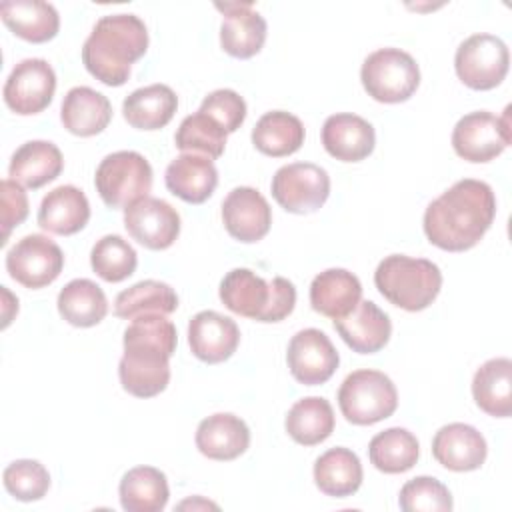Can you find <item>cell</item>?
I'll use <instances>...</instances> for the list:
<instances>
[{
    "label": "cell",
    "instance_id": "8",
    "mask_svg": "<svg viewBox=\"0 0 512 512\" xmlns=\"http://www.w3.org/2000/svg\"><path fill=\"white\" fill-rule=\"evenodd\" d=\"M508 66V46L494 34H472L456 48V74L472 90L496 88L506 78Z\"/></svg>",
    "mask_w": 512,
    "mask_h": 512
},
{
    "label": "cell",
    "instance_id": "35",
    "mask_svg": "<svg viewBox=\"0 0 512 512\" xmlns=\"http://www.w3.org/2000/svg\"><path fill=\"white\" fill-rule=\"evenodd\" d=\"M288 436L302 446H316L334 432V410L322 396H306L292 404L286 414Z\"/></svg>",
    "mask_w": 512,
    "mask_h": 512
},
{
    "label": "cell",
    "instance_id": "7",
    "mask_svg": "<svg viewBox=\"0 0 512 512\" xmlns=\"http://www.w3.org/2000/svg\"><path fill=\"white\" fill-rule=\"evenodd\" d=\"M94 186L108 208H128L148 196L152 188V166L134 150H118L102 158L94 174Z\"/></svg>",
    "mask_w": 512,
    "mask_h": 512
},
{
    "label": "cell",
    "instance_id": "1",
    "mask_svg": "<svg viewBox=\"0 0 512 512\" xmlns=\"http://www.w3.org/2000/svg\"><path fill=\"white\" fill-rule=\"evenodd\" d=\"M496 216L492 188L476 178H462L426 206L424 234L430 244L448 252L474 248Z\"/></svg>",
    "mask_w": 512,
    "mask_h": 512
},
{
    "label": "cell",
    "instance_id": "30",
    "mask_svg": "<svg viewBox=\"0 0 512 512\" xmlns=\"http://www.w3.org/2000/svg\"><path fill=\"white\" fill-rule=\"evenodd\" d=\"M472 396L488 416L508 418L512 414V360H486L472 378Z\"/></svg>",
    "mask_w": 512,
    "mask_h": 512
},
{
    "label": "cell",
    "instance_id": "13",
    "mask_svg": "<svg viewBox=\"0 0 512 512\" xmlns=\"http://www.w3.org/2000/svg\"><path fill=\"white\" fill-rule=\"evenodd\" d=\"M170 358L172 354L158 346L124 344L118 364L122 388L136 398L158 396L170 382Z\"/></svg>",
    "mask_w": 512,
    "mask_h": 512
},
{
    "label": "cell",
    "instance_id": "36",
    "mask_svg": "<svg viewBox=\"0 0 512 512\" xmlns=\"http://www.w3.org/2000/svg\"><path fill=\"white\" fill-rule=\"evenodd\" d=\"M420 456L416 436L400 426L378 432L368 444V458L372 466L384 474H400L410 470Z\"/></svg>",
    "mask_w": 512,
    "mask_h": 512
},
{
    "label": "cell",
    "instance_id": "12",
    "mask_svg": "<svg viewBox=\"0 0 512 512\" xmlns=\"http://www.w3.org/2000/svg\"><path fill=\"white\" fill-rule=\"evenodd\" d=\"M54 92V68L44 58H24L8 74L2 94L6 106L12 112L20 116H32L50 106Z\"/></svg>",
    "mask_w": 512,
    "mask_h": 512
},
{
    "label": "cell",
    "instance_id": "43",
    "mask_svg": "<svg viewBox=\"0 0 512 512\" xmlns=\"http://www.w3.org/2000/svg\"><path fill=\"white\" fill-rule=\"evenodd\" d=\"M28 216V196L24 192V186L14 182L12 178H6L0 182V224H2V240L4 246L8 242V236L12 228L20 226Z\"/></svg>",
    "mask_w": 512,
    "mask_h": 512
},
{
    "label": "cell",
    "instance_id": "2",
    "mask_svg": "<svg viewBox=\"0 0 512 512\" xmlns=\"http://www.w3.org/2000/svg\"><path fill=\"white\" fill-rule=\"evenodd\" d=\"M148 50V28L136 14L102 16L82 46L86 70L106 86H122Z\"/></svg>",
    "mask_w": 512,
    "mask_h": 512
},
{
    "label": "cell",
    "instance_id": "23",
    "mask_svg": "<svg viewBox=\"0 0 512 512\" xmlns=\"http://www.w3.org/2000/svg\"><path fill=\"white\" fill-rule=\"evenodd\" d=\"M88 220L90 202L86 194L72 184H62L50 190L38 208V226L58 236H72L80 232Z\"/></svg>",
    "mask_w": 512,
    "mask_h": 512
},
{
    "label": "cell",
    "instance_id": "31",
    "mask_svg": "<svg viewBox=\"0 0 512 512\" xmlns=\"http://www.w3.org/2000/svg\"><path fill=\"white\" fill-rule=\"evenodd\" d=\"M362 464L350 448H330L314 462V482L318 490L332 498L352 496L362 484Z\"/></svg>",
    "mask_w": 512,
    "mask_h": 512
},
{
    "label": "cell",
    "instance_id": "34",
    "mask_svg": "<svg viewBox=\"0 0 512 512\" xmlns=\"http://www.w3.org/2000/svg\"><path fill=\"white\" fill-rule=\"evenodd\" d=\"M56 306L60 316L68 324L78 328H90L100 324L108 312V300L104 290L88 278L70 280L60 290Z\"/></svg>",
    "mask_w": 512,
    "mask_h": 512
},
{
    "label": "cell",
    "instance_id": "20",
    "mask_svg": "<svg viewBox=\"0 0 512 512\" xmlns=\"http://www.w3.org/2000/svg\"><path fill=\"white\" fill-rule=\"evenodd\" d=\"M322 144L324 150L340 162H360L372 154L376 132L362 116L340 112L326 118L322 126Z\"/></svg>",
    "mask_w": 512,
    "mask_h": 512
},
{
    "label": "cell",
    "instance_id": "6",
    "mask_svg": "<svg viewBox=\"0 0 512 512\" xmlns=\"http://www.w3.org/2000/svg\"><path fill=\"white\" fill-rule=\"evenodd\" d=\"M360 80L368 96L376 102H406L420 84L416 60L400 48H380L366 56L360 68Z\"/></svg>",
    "mask_w": 512,
    "mask_h": 512
},
{
    "label": "cell",
    "instance_id": "14",
    "mask_svg": "<svg viewBox=\"0 0 512 512\" xmlns=\"http://www.w3.org/2000/svg\"><path fill=\"white\" fill-rule=\"evenodd\" d=\"M290 374L304 386H318L332 378L340 364V356L330 338L318 328L296 332L286 350Z\"/></svg>",
    "mask_w": 512,
    "mask_h": 512
},
{
    "label": "cell",
    "instance_id": "10",
    "mask_svg": "<svg viewBox=\"0 0 512 512\" xmlns=\"http://www.w3.org/2000/svg\"><path fill=\"white\" fill-rule=\"evenodd\" d=\"M274 200L292 214L316 212L330 196L328 172L312 162L280 166L270 184Z\"/></svg>",
    "mask_w": 512,
    "mask_h": 512
},
{
    "label": "cell",
    "instance_id": "29",
    "mask_svg": "<svg viewBox=\"0 0 512 512\" xmlns=\"http://www.w3.org/2000/svg\"><path fill=\"white\" fill-rule=\"evenodd\" d=\"M178 96L166 84L136 88L122 102L124 120L136 130H160L176 114Z\"/></svg>",
    "mask_w": 512,
    "mask_h": 512
},
{
    "label": "cell",
    "instance_id": "26",
    "mask_svg": "<svg viewBox=\"0 0 512 512\" xmlns=\"http://www.w3.org/2000/svg\"><path fill=\"white\" fill-rule=\"evenodd\" d=\"M362 298V284L356 274L344 268H328L314 276L310 284V304L312 308L338 320L350 314Z\"/></svg>",
    "mask_w": 512,
    "mask_h": 512
},
{
    "label": "cell",
    "instance_id": "28",
    "mask_svg": "<svg viewBox=\"0 0 512 512\" xmlns=\"http://www.w3.org/2000/svg\"><path fill=\"white\" fill-rule=\"evenodd\" d=\"M64 168L60 148L48 140L24 142L10 158L8 174L14 182L26 188H42L56 180Z\"/></svg>",
    "mask_w": 512,
    "mask_h": 512
},
{
    "label": "cell",
    "instance_id": "39",
    "mask_svg": "<svg viewBox=\"0 0 512 512\" xmlns=\"http://www.w3.org/2000/svg\"><path fill=\"white\" fill-rule=\"evenodd\" d=\"M90 266L102 280L122 282L134 274L138 266V254L122 236L106 234L92 246Z\"/></svg>",
    "mask_w": 512,
    "mask_h": 512
},
{
    "label": "cell",
    "instance_id": "9",
    "mask_svg": "<svg viewBox=\"0 0 512 512\" xmlns=\"http://www.w3.org/2000/svg\"><path fill=\"white\" fill-rule=\"evenodd\" d=\"M510 106L502 116L486 110L464 114L452 130V148L466 162H490L510 146Z\"/></svg>",
    "mask_w": 512,
    "mask_h": 512
},
{
    "label": "cell",
    "instance_id": "38",
    "mask_svg": "<svg viewBox=\"0 0 512 512\" xmlns=\"http://www.w3.org/2000/svg\"><path fill=\"white\" fill-rule=\"evenodd\" d=\"M226 136V130L218 122L198 110L180 122L174 144L184 154H202L214 160L224 154Z\"/></svg>",
    "mask_w": 512,
    "mask_h": 512
},
{
    "label": "cell",
    "instance_id": "4",
    "mask_svg": "<svg viewBox=\"0 0 512 512\" xmlns=\"http://www.w3.org/2000/svg\"><path fill=\"white\" fill-rule=\"evenodd\" d=\"M374 284L390 304L408 312H420L440 294L442 272L432 260L390 254L378 264Z\"/></svg>",
    "mask_w": 512,
    "mask_h": 512
},
{
    "label": "cell",
    "instance_id": "5",
    "mask_svg": "<svg viewBox=\"0 0 512 512\" xmlns=\"http://www.w3.org/2000/svg\"><path fill=\"white\" fill-rule=\"evenodd\" d=\"M342 416L356 426H370L390 418L398 408L394 382L380 370H354L338 388Z\"/></svg>",
    "mask_w": 512,
    "mask_h": 512
},
{
    "label": "cell",
    "instance_id": "42",
    "mask_svg": "<svg viewBox=\"0 0 512 512\" xmlns=\"http://www.w3.org/2000/svg\"><path fill=\"white\" fill-rule=\"evenodd\" d=\"M198 110L218 122L226 134L236 132L246 120V102L236 90L230 88H218L210 92Z\"/></svg>",
    "mask_w": 512,
    "mask_h": 512
},
{
    "label": "cell",
    "instance_id": "24",
    "mask_svg": "<svg viewBox=\"0 0 512 512\" xmlns=\"http://www.w3.org/2000/svg\"><path fill=\"white\" fill-rule=\"evenodd\" d=\"M166 188L188 204L206 202L218 186V170L208 156L180 154L164 174Z\"/></svg>",
    "mask_w": 512,
    "mask_h": 512
},
{
    "label": "cell",
    "instance_id": "41",
    "mask_svg": "<svg viewBox=\"0 0 512 512\" xmlns=\"http://www.w3.org/2000/svg\"><path fill=\"white\" fill-rule=\"evenodd\" d=\"M398 504L404 512H450V490L432 476H416L400 488Z\"/></svg>",
    "mask_w": 512,
    "mask_h": 512
},
{
    "label": "cell",
    "instance_id": "3",
    "mask_svg": "<svg viewBox=\"0 0 512 512\" xmlns=\"http://www.w3.org/2000/svg\"><path fill=\"white\" fill-rule=\"evenodd\" d=\"M218 294L230 312L258 322H280L296 306V288L290 280L282 276L264 280L250 268L230 270Z\"/></svg>",
    "mask_w": 512,
    "mask_h": 512
},
{
    "label": "cell",
    "instance_id": "21",
    "mask_svg": "<svg viewBox=\"0 0 512 512\" xmlns=\"http://www.w3.org/2000/svg\"><path fill=\"white\" fill-rule=\"evenodd\" d=\"M334 330L354 352L374 354L388 344L392 322L372 300H360L350 314L334 320Z\"/></svg>",
    "mask_w": 512,
    "mask_h": 512
},
{
    "label": "cell",
    "instance_id": "27",
    "mask_svg": "<svg viewBox=\"0 0 512 512\" xmlns=\"http://www.w3.org/2000/svg\"><path fill=\"white\" fill-rule=\"evenodd\" d=\"M0 18L12 34L32 44L48 42L60 30L58 10L42 0H6L0 4Z\"/></svg>",
    "mask_w": 512,
    "mask_h": 512
},
{
    "label": "cell",
    "instance_id": "15",
    "mask_svg": "<svg viewBox=\"0 0 512 512\" xmlns=\"http://www.w3.org/2000/svg\"><path fill=\"white\" fill-rule=\"evenodd\" d=\"M124 228L138 244L166 250L180 234V214L166 200L144 196L124 210Z\"/></svg>",
    "mask_w": 512,
    "mask_h": 512
},
{
    "label": "cell",
    "instance_id": "22",
    "mask_svg": "<svg viewBox=\"0 0 512 512\" xmlns=\"http://www.w3.org/2000/svg\"><path fill=\"white\" fill-rule=\"evenodd\" d=\"M196 448L210 460H234L250 446V430L240 416L216 412L196 428Z\"/></svg>",
    "mask_w": 512,
    "mask_h": 512
},
{
    "label": "cell",
    "instance_id": "16",
    "mask_svg": "<svg viewBox=\"0 0 512 512\" xmlns=\"http://www.w3.org/2000/svg\"><path fill=\"white\" fill-rule=\"evenodd\" d=\"M222 222L226 232L244 244L262 240L272 224L268 200L252 186H236L222 202Z\"/></svg>",
    "mask_w": 512,
    "mask_h": 512
},
{
    "label": "cell",
    "instance_id": "11",
    "mask_svg": "<svg viewBox=\"0 0 512 512\" xmlns=\"http://www.w3.org/2000/svg\"><path fill=\"white\" fill-rule=\"evenodd\" d=\"M64 268L60 246L44 234H28L20 238L6 254V270L10 278L30 290L52 284Z\"/></svg>",
    "mask_w": 512,
    "mask_h": 512
},
{
    "label": "cell",
    "instance_id": "32",
    "mask_svg": "<svg viewBox=\"0 0 512 512\" xmlns=\"http://www.w3.org/2000/svg\"><path fill=\"white\" fill-rule=\"evenodd\" d=\"M120 504L126 512H160L168 504L166 474L154 466L130 468L118 486Z\"/></svg>",
    "mask_w": 512,
    "mask_h": 512
},
{
    "label": "cell",
    "instance_id": "40",
    "mask_svg": "<svg viewBox=\"0 0 512 512\" xmlns=\"http://www.w3.org/2000/svg\"><path fill=\"white\" fill-rule=\"evenodd\" d=\"M4 488L20 502H34L46 496L50 488V474L38 460L22 458L10 462L2 472Z\"/></svg>",
    "mask_w": 512,
    "mask_h": 512
},
{
    "label": "cell",
    "instance_id": "37",
    "mask_svg": "<svg viewBox=\"0 0 512 512\" xmlns=\"http://www.w3.org/2000/svg\"><path fill=\"white\" fill-rule=\"evenodd\" d=\"M178 308V294L160 280H142L122 290L114 300V314L132 320L142 314H172Z\"/></svg>",
    "mask_w": 512,
    "mask_h": 512
},
{
    "label": "cell",
    "instance_id": "17",
    "mask_svg": "<svg viewBox=\"0 0 512 512\" xmlns=\"http://www.w3.org/2000/svg\"><path fill=\"white\" fill-rule=\"evenodd\" d=\"M216 8L224 14L220 26V46L226 54L246 60L256 56L266 42V20L252 2H216Z\"/></svg>",
    "mask_w": 512,
    "mask_h": 512
},
{
    "label": "cell",
    "instance_id": "18",
    "mask_svg": "<svg viewBox=\"0 0 512 512\" xmlns=\"http://www.w3.org/2000/svg\"><path fill=\"white\" fill-rule=\"evenodd\" d=\"M188 344L198 360L220 364L236 352L240 330L232 318L216 310H202L188 324Z\"/></svg>",
    "mask_w": 512,
    "mask_h": 512
},
{
    "label": "cell",
    "instance_id": "25",
    "mask_svg": "<svg viewBox=\"0 0 512 512\" xmlns=\"http://www.w3.org/2000/svg\"><path fill=\"white\" fill-rule=\"evenodd\" d=\"M60 120L74 136H96L110 124L112 104L102 92L90 86H74L62 100Z\"/></svg>",
    "mask_w": 512,
    "mask_h": 512
},
{
    "label": "cell",
    "instance_id": "19",
    "mask_svg": "<svg viewBox=\"0 0 512 512\" xmlns=\"http://www.w3.org/2000/svg\"><path fill=\"white\" fill-rule=\"evenodd\" d=\"M488 454L484 436L470 424L452 422L442 426L432 438V456L452 472L478 470Z\"/></svg>",
    "mask_w": 512,
    "mask_h": 512
},
{
    "label": "cell",
    "instance_id": "33",
    "mask_svg": "<svg viewBox=\"0 0 512 512\" xmlns=\"http://www.w3.org/2000/svg\"><path fill=\"white\" fill-rule=\"evenodd\" d=\"M304 134V124L298 116L284 110H272L262 114L252 128V144L266 156L282 158L300 150Z\"/></svg>",
    "mask_w": 512,
    "mask_h": 512
}]
</instances>
